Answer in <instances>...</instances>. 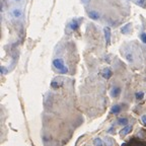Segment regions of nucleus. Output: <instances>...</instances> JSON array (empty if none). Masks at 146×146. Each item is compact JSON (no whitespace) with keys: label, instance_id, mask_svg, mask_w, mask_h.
<instances>
[{"label":"nucleus","instance_id":"2","mask_svg":"<svg viewBox=\"0 0 146 146\" xmlns=\"http://www.w3.org/2000/svg\"><path fill=\"white\" fill-rule=\"evenodd\" d=\"M10 14L13 18L15 19H21L24 15V12H23V9L22 7L20 6H14L10 9Z\"/></svg>","mask_w":146,"mask_h":146},{"label":"nucleus","instance_id":"13","mask_svg":"<svg viewBox=\"0 0 146 146\" xmlns=\"http://www.w3.org/2000/svg\"><path fill=\"white\" fill-rule=\"evenodd\" d=\"M135 99L137 100V101H142L143 99H144V92L143 91H138V92H136L135 93Z\"/></svg>","mask_w":146,"mask_h":146},{"label":"nucleus","instance_id":"5","mask_svg":"<svg viewBox=\"0 0 146 146\" xmlns=\"http://www.w3.org/2000/svg\"><path fill=\"white\" fill-rule=\"evenodd\" d=\"M104 34H105V40H106V44L107 46L110 45L111 43V29L109 27H106L104 29Z\"/></svg>","mask_w":146,"mask_h":146},{"label":"nucleus","instance_id":"18","mask_svg":"<svg viewBox=\"0 0 146 146\" xmlns=\"http://www.w3.org/2000/svg\"><path fill=\"white\" fill-rule=\"evenodd\" d=\"M141 120H142V123L146 126V115H143V116L141 117Z\"/></svg>","mask_w":146,"mask_h":146},{"label":"nucleus","instance_id":"16","mask_svg":"<svg viewBox=\"0 0 146 146\" xmlns=\"http://www.w3.org/2000/svg\"><path fill=\"white\" fill-rule=\"evenodd\" d=\"M61 85V82H58V80H53L52 82H51V86L53 87V88H57V87H59Z\"/></svg>","mask_w":146,"mask_h":146},{"label":"nucleus","instance_id":"17","mask_svg":"<svg viewBox=\"0 0 146 146\" xmlns=\"http://www.w3.org/2000/svg\"><path fill=\"white\" fill-rule=\"evenodd\" d=\"M146 2V0H138V1L136 2L138 5H140V6H144V3Z\"/></svg>","mask_w":146,"mask_h":146},{"label":"nucleus","instance_id":"8","mask_svg":"<svg viewBox=\"0 0 146 146\" xmlns=\"http://www.w3.org/2000/svg\"><path fill=\"white\" fill-rule=\"evenodd\" d=\"M131 131H132V126H129V125H127V126H125L123 129H122V130L120 131V136L124 137V136H126L127 134H129Z\"/></svg>","mask_w":146,"mask_h":146},{"label":"nucleus","instance_id":"3","mask_svg":"<svg viewBox=\"0 0 146 146\" xmlns=\"http://www.w3.org/2000/svg\"><path fill=\"white\" fill-rule=\"evenodd\" d=\"M78 28H79V21H78V19H76V18H73V19L67 24V30L70 31V32L76 31Z\"/></svg>","mask_w":146,"mask_h":146},{"label":"nucleus","instance_id":"15","mask_svg":"<svg viewBox=\"0 0 146 146\" xmlns=\"http://www.w3.org/2000/svg\"><path fill=\"white\" fill-rule=\"evenodd\" d=\"M139 38L143 44H146V33L145 32H141L139 35Z\"/></svg>","mask_w":146,"mask_h":146},{"label":"nucleus","instance_id":"12","mask_svg":"<svg viewBox=\"0 0 146 146\" xmlns=\"http://www.w3.org/2000/svg\"><path fill=\"white\" fill-rule=\"evenodd\" d=\"M117 124L121 125V126H127L128 124V120L126 118H120L117 120Z\"/></svg>","mask_w":146,"mask_h":146},{"label":"nucleus","instance_id":"6","mask_svg":"<svg viewBox=\"0 0 146 146\" xmlns=\"http://www.w3.org/2000/svg\"><path fill=\"white\" fill-rule=\"evenodd\" d=\"M121 91H122L121 87H119V86H114V87L111 89L110 94H111L112 97H118V96L121 94Z\"/></svg>","mask_w":146,"mask_h":146},{"label":"nucleus","instance_id":"10","mask_svg":"<svg viewBox=\"0 0 146 146\" xmlns=\"http://www.w3.org/2000/svg\"><path fill=\"white\" fill-rule=\"evenodd\" d=\"M121 110H122V107H121V105H118V104H116V105H114V106L112 107V109H111V113H112V114H115V115H117V114H119V113L121 112Z\"/></svg>","mask_w":146,"mask_h":146},{"label":"nucleus","instance_id":"7","mask_svg":"<svg viewBox=\"0 0 146 146\" xmlns=\"http://www.w3.org/2000/svg\"><path fill=\"white\" fill-rule=\"evenodd\" d=\"M102 75H103V77H104V78L109 79V78H111V77H112V75H113V72H112V70H111L110 68H105V69L102 71Z\"/></svg>","mask_w":146,"mask_h":146},{"label":"nucleus","instance_id":"1","mask_svg":"<svg viewBox=\"0 0 146 146\" xmlns=\"http://www.w3.org/2000/svg\"><path fill=\"white\" fill-rule=\"evenodd\" d=\"M53 66L61 74H66L68 72V67L66 66L63 58H55L53 60Z\"/></svg>","mask_w":146,"mask_h":146},{"label":"nucleus","instance_id":"4","mask_svg":"<svg viewBox=\"0 0 146 146\" xmlns=\"http://www.w3.org/2000/svg\"><path fill=\"white\" fill-rule=\"evenodd\" d=\"M87 14H88V17L93 19V20H97V19H100L101 18V13L95 10V9H90L87 11Z\"/></svg>","mask_w":146,"mask_h":146},{"label":"nucleus","instance_id":"20","mask_svg":"<svg viewBox=\"0 0 146 146\" xmlns=\"http://www.w3.org/2000/svg\"><path fill=\"white\" fill-rule=\"evenodd\" d=\"M14 2H16V3H18V2H20V1H22V0H13Z\"/></svg>","mask_w":146,"mask_h":146},{"label":"nucleus","instance_id":"11","mask_svg":"<svg viewBox=\"0 0 146 146\" xmlns=\"http://www.w3.org/2000/svg\"><path fill=\"white\" fill-rule=\"evenodd\" d=\"M104 141L106 142L107 146H114V145L116 144V142L114 141V139H112V138H110V137H108V136H106V137H105Z\"/></svg>","mask_w":146,"mask_h":146},{"label":"nucleus","instance_id":"9","mask_svg":"<svg viewBox=\"0 0 146 146\" xmlns=\"http://www.w3.org/2000/svg\"><path fill=\"white\" fill-rule=\"evenodd\" d=\"M131 29H132V23H127V24H125L124 27H122L121 33L124 34V35H127V34H129L131 32Z\"/></svg>","mask_w":146,"mask_h":146},{"label":"nucleus","instance_id":"19","mask_svg":"<svg viewBox=\"0 0 146 146\" xmlns=\"http://www.w3.org/2000/svg\"><path fill=\"white\" fill-rule=\"evenodd\" d=\"M1 73H2V74H6V73H7V69L4 66L1 67Z\"/></svg>","mask_w":146,"mask_h":146},{"label":"nucleus","instance_id":"14","mask_svg":"<svg viewBox=\"0 0 146 146\" xmlns=\"http://www.w3.org/2000/svg\"><path fill=\"white\" fill-rule=\"evenodd\" d=\"M93 143H94L95 146H104V145H105L104 142H103V140H102L101 138H95V139L93 140Z\"/></svg>","mask_w":146,"mask_h":146}]
</instances>
